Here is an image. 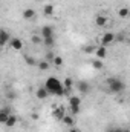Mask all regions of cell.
Returning <instances> with one entry per match:
<instances>
[{
    "label": "cell",
    "instance_id": "24",
    "mask_svg": "<svg viewBox=\"0 0 130 132\" xmlns=\"http://www.w3.org/2000/svg\"><path fill=\"white\" fill-rule=\"evenodd\" d=\"M25 60H26V63H28L29 66H34V65H37V62H35L34 59H31L29 55H25Z\"/></svg>",
    "mask_w": 130,
    "mask_h": 132
},
{
    "label": "cell",
    "instance_id": "17",
    "mask_svg": "<svg viewBox=\"0 0 130 132\" xmlns=\"http://www.w3.org/2000/svg\"><path fill=\"white\" fill-rule=\"evenodd\" d=\"M15 123H17V117L11 114V115L8 117V120L5 121V126H6V128H14V126H15Z\"/></svg>",
    "mask_w": 130,
    "mask_h": 132
},
{
    "label": "cell",
    "instance_id": "14",
    "mask_svg": "<svg viewBox=\"0 0 130 132\" xmlns=\"http://www.w3.org/2000/svg\"><path fill=\"white\" fill-rule=\"evenodd\" d=\"M61 121L64 123L66 126H69V128H72L73 125H75V120H73V115L70 114V115H67V114H64V117L61 118Z\"/></svg>",
    "mask_w": 130,
    "mask_h": 132
},
{
    "label": "cell",
    "instance_id": "20",
    "mask_svg": "<svg viewBox=\"0 0 130 132\" xmlns=\"http://www.w3.org/2000/svg\"><path fill=\"white\" fill-rule=\"evenodd\" d=\"M92 66H94V69H97V71L103 69V60H98V59H95V60L92 62Z\"/></svg>",
    "mask_w": 130,
    "mask_h": 132
},
{
    "label": "cell",
    "instance_id": "11",
    "mask_svg": "<svg viewBox=\"0 0 130 132\" xmlns=\"http://www.w3.org/2000/svg\"><path fill=\"white\" fill-rule=\"evenodd\" d=\"M9 115H11V111L8 108H2L0 109V125H5V121L8 120Z\"/></svg>",
    "mask_w": 130,
    "mask_h": 132
},
{
    "label": "cell",
    "instance_id": "9",
    "mask_svg": "<svg viewBox=\"0 0 130 132\" xmlns=\"http://www.w3.org/2000/svg\"><path fill=\"white\" fill-rule=\"evenodd\" d=\"M64 114H66V111H64V108H61V106H58V108H55L52 111V117L57 118V120H61L64 117Z\"/></svg>",
    "mask_w": 130,
    "mask_h": 132
},
{
    "label": "cell",
    "instance_id": "19",
    "mask_svg": "<svg viewBox=\"0 0 130 132\" xmlns=\"http://www.w3.org/2000/svg\"><path fill=\"white\" fill-rule=\"evenodd\" d=\"M43 43L46 45V46H54L55 45V37H48V38H43Z\"/></svg>",
    "mask_w": 130,
    "mask_h": 132
},
{
    "label": "cell",
    "instance_id": "6",
    "mask_svg": "<svg viewBox=\"0 0 130 132\" xmlns=\"http://www.w3.org/2000/svg\"><path fill=\"white\" fill-rule=\"evenodd\" d=\"M9 46H11L14 51H22V49H23V42H22L20 38H17V37H12L11 42H9Z\"/></svg>",
    "mask_w": 130,
    "mask_h": 132
},
{
    "label": "cell",
    "instance_id": "13",
    "mask_svg": "<svg viewBox=\"0 0 130 132\" xmlns=\"http://www.w3.org/2000/svg\"><path fill=\"white\" fill-rule=\"evenodd\" d=\"M95 25L99 26V28H104L107 25V17L106 15H97L95 17Z\"/></svg>",
    "mask_w": 130,
    "mask_h": 132
},
{
    "label": "cell",
    "instance_id": "2",
    "mask_svg": "<svg viewBox=\"0 0 130 132\" xmlns=\"http://www.w3.org/2000/svg\"><path fill=\"white\" fill-rule=\"evenodd\" d=\"M107 88H109L110 94H121L126 89V83L118 77H110L107 80Z\"/></svg>",
    "mask_w": 130,
    "mask_h": 132
},
{
    "label": "cell",
    "instance_id": "23",
    "mask_svg": "<svg viewBox=\"0 0 130 132\" xmlns=\"http://www.w3.org/2000/svg\"><path fill=\"white\" fill-rule=\"evenodd\" d=\"M31 42H32L34 45H40L43 40H41V37H38V35H32V38H31Z\"/></svg>",
    "mask_w": 130,
    "mask_h": 132
},
{
    "label": "cell",
    "instance_id": "29",
    "mask_svg": "<svg viewBox=\"0 0 130 132\" xmlns=\"http://www.w3.org/2000/svg\"><path fill=\"white\" fill-rule=\"evenodd\" d=\"M123 132H130V131L127 129V128H123Z\"/></svg>",
    "mask_w": 130,
    "mask_h": 132
},
{
    "label": "cell",
    "instance_id": "27",
    "mask_svg": "<svg viewBox=\"0 0 130 132\" xmlns=\"http://www.w3.org/2000/svg\"><path fill=\"white\" fill-rule=\"evenodd\" d=\"M8 97H9V98H14V97H15V94H14V92H8Z\"/></svg>",
    "mask_w": 130,
    "mask_h": 132
},
{
    "label": "cell",
    "instance_id": "21",
    "mask_svg": "<svg viewBox=\"0 0 130 132\" xmlns=\"http://www.w3.org/2000/svg\"><path fill=\"white\" fill-rule=\"evenodd\" d=\"M52 62H54V65L57 66V68H60V66H63V59H61L60 55H55V57L52 59Z\"/></svg>",
    "mask_w": 130,
    "mask_h": 132
},
{
    "label": "cell",
    "instance_id": "3",
    "mask_svg": "<svg viewBox=\"0 0 130 132\" xmlns=\"http://www.w3.org/2000/svg\"><path fill=\"white\" fill-rule=\"evenodd\" d=\"M69 108H70V114L72 115L80 114V111H81V98L77 97V95L69 97Z\"/></svg>",
    "mask_w": 130,
    "mask_h": 132
},
{
    "label": "cell",
    "instance_id": "18",
    "mask_svg": "<svg viewBox=\"0 0 130 132\" xmlns=\"http://www.w3.org/2000/svg\"><path fill=\"white\" fill-rule=\"evenodd\" d=\"M118 17L127 19V17H129V8H121V9H118Z\"/></svg>",
    "mask_w": 130,
    "mask_h": 132
},
{
    "label": "cell",
    "instance_id": "16",
    "mask_svg": "<svg viewBox=\"0 0 130 132\" xmlns=\"http://www.w3.org/2000/svg\"><path fill=\"white\" fill-rule=\"evenodd\" d=\"M54 12H55V8H54V5H44V8H43V14L44 15H48V17H51V15H54Z\"/></svg>",
    "mask_w": 130,
    "mask_h": 132
},
{
    "label": "cell",
    "instance_id": "10",
    "mask_svg": "<svg viewBox=\"0 0 130 132\" xmlns=\"http://www.w3.org/2000/svg\"><path fill=\"white\" fill-rule=\"evenodd\" d=\"M48 37H54V29H52V26H43L41 28V40L43 38H48Z\"/></svg>",
    "mask_w": 130,
    "mask_h": 132
},
{
    "label": "cell",
    "instance_id": "26",
    "mask_svg": "<svg viewBox=\"0 0 130 132\" xmlns=\"http://www.w3.org/2000/svg\"><path fill=\"white\" fill-rule=\"evenodd\" d=\"M106 132H123V128H115L113 126V128H109Z\"/></svg>",
    "mask_w": 130,
    "mask_h": 132
},
{
    "label": "cell",
    "instance_id": "15",
    "mask_svg": "<svg viewBox=\"0 0 130 132\" xmlns=\"http://www.w3.org/2000/svg\"><path fill=\"white\" fill-rule=\"evenodd\" d=\"M78 89H80L81 94H87V92L90 91V85H89L87 81H80V83H78Z\"/></svg>",
    "mask_w": 130,
    "mask_h": 132
},
{
    "label": "cell",
    "instance_id": "4",
    "mask_svg": "<svg viewBox=\"0 0 130 132\" xmlns=\"http://www.w3.org/2000/svg\"><path fill=\"white\" fill-rule=\"evenodd\" d=\"M11 34L8 32L5 28H0V48H3V46H6V45H9V42H11Z\"/></svg>",
    "mask_w": 130,
    "mask_h": 132
},
{
    "label": "cell",
    "instance_id": "8",
    "mask_svg": "<svg viewBox=\"0 0 130 132\" xmlns=\"http://www.w3.org/2000/svg\"><path fill=\"white\" fill-rule=\"evenodd\" d=\"M35 15H37V12L34 11L32 8H28V9H25V11H23V19H25V20H28V22L34 20V19H35Z\"/></svg>",
    "mask_w": 130,
    "mask_h": 132
},
{
    "label": "cell",
    "instance_id": "5",
    "mask_svg": "<svg viewBox=\"0 0 130 132\" xmlns=\"http://www.w3.org/2000/svg\"><path fill=\"white\" fill-rule=\"evenodd\" d=\"M113 42H115V34L106 32L101 37V40H99V46H109V45L113 43Z\"/></svg>",
    "mask_w": 130,
    "mask_h": 132
},
{
    "label": "cell",
    "instance_id": "1",
    "mask_svg": "<svg viewBox=\"0 0 130 132\" xmlns=\"http://www.w3.org/2000/svg\"><path fill=\"white\" fill-rule=\"evenodd\" d=\"M44 89L48 91L49 95H57V97L64 95V86L57 77H48V80L44 83Z\"/></svg>",
    "mask_w": 130,
    "mask_h": 132
},
{
    "label": "cell",
    "instance_id": "12",
    "mask_svg": "<svg viewBox=\"0 0 130 132\" xmlns=\"http://www.w3.org/2000/svg\"><path fill=\"white\" fill-rule=\"evenodd\" d=\"M35 95H37V98L38 100H46L48 97H49V94H48V91L44 89V86L38 88V89L35 91Z\"/></svg>",
    "mask_w": 130,
    "mask_h": 132
},
{
    "label": "cell",
    "instance_id": "22",
    "mask_svg": "<svg viewBox=\"0 0 130 132\" xmlns=\"http://www.w3.org/2000/svg\"><path fill=\"white\" fill-rule=\"evenodd\" d=\"M37 66H38L40 71H46V69L49 68V63H48V62H40V63H37Z\"/></svg>",
    "mask_w": 130,
    "mask_h": 132
},
{
    "label": "cell",
    "instance_id": "28",
    "mask_svg": "<svg viewBox=\"0 0 130 132\" xmlns=\"http://www.w3.org/2000/svg\"><path fill=\"white\" fill-rule=\"evenodd\" d=\"M69 132H80V131H78V129H75V128L72 126V128H69Z\"/></svg>",
    "mask_w": 130,
    "mask_h": 132
},
{
    "label": "cell",
    "instance_id": "25",
    "mask_svg": "<svg viewBox=\"0 0 130 132\" xmlns=\"http://www.w3.org/2000/svg\"><path fill=\"white\" fill-rule=\"evenodd\" d=\"M84 52H86V54H94V52H95V48H94L92 45H90V46H86V48H84Z\"/></svg>",
    "mask_w": 130,
    "mask_h": 132
},
{
    "label": "cell",
    "instance_id": "7",
    "mask_svg": "<svg viewBox=\"0 0 130 132\" xmlns=\"http://www.w3.org/2000/svg\"><path fill=\"white\" fill-rule=\"evenodd\" d=\"M94 54L97 55L98 60H104L107 57V48L106 46H98V48H95V52Z\"/></svg>",
    "mask_w": 130,
    "mask_h": 132
}]
</instances>
